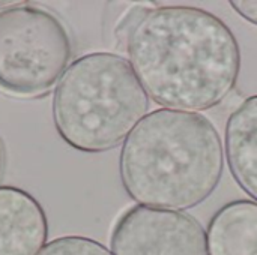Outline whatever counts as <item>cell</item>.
<instances>
[{
	"mask_svg": "<svg viewBox=\"0 0 257 255\" xmlns=\"http://www.w3.org/2000/svg\"><path fill=\"white\" fill-rule=\"evenodd\" d=\"M125 51L148 96L167 110L197 113L220 105L241 72L230 27L194 6L148 8Z\"/></svg>",
	"mask_w": 257,
	"mask_h": 255,
	"instance_id": "6da1fadb",
	"label": "cell"
},
{
	"mask_svg": "<svg viewBox=\"0 0 257 255\" xmlns=\"http://www.w3.org/2000/svg\"><path fill=\"white\" fill-rule=\"evenodd\" d=\"M224 171V146L203 114L158 108L122 144L120 182L137 204L184 212L205 203Z\"/></svg>",
	"mask_w": 257,
	"mask_h": 255,
	"instance_id": "7a4b0ae2",
	"label": "cell"
},
{
	"mask_svg": "<svg viewBox=\"0 0 257 255\" xmlns=\"http://www.w3.org/2000/svg\"><path fill=\"white\" fill-rule=\"evenodd\" d=\"M148 110L149 96L130 60L105 51L75 59L51 104L57 134L83 153H104L123 144Z\"/></svg>",
	"mask_w": 257,
	"mask_h": 255,
	"instance_id": "3957f363",
	"label": "cell"
},
{
	"mask_svg": "<svg viewBox=\"0 0 257 255\" xmlns=\"http://www.w3.org/2000/svg\"><path fill=\"white\" fill-rule=\"evenodd\" d=\"M71 56L68 30L51 11L23 2L0 11V92L5 95H48Z\"/></svg>",
	"mask_w": 257,
	"mask_h": 255,
	"instance_id": "277c9868",
	"label": "cell"
},
{
	"mask_svg": "<svg viewBox=\"0 0 257 255\" xmlns=\"http://www.w3.org/2000/svg\"><path fill=\"white\" fill-rule=\"evenodd\" d=\"M110 248L113 255H209L206 231L193 215L142 204L117 218Z\"/></svg>",
	"mask_w": 257,
	"mask_h": 255,
	"instance_id": "5b68a950",
	"label": "cell"
},
{
	"mask_svg": "<svg viewBox=\"0 0 257 255\" xmlns=\"http://www.w3.org/2000/svg\"><path fill=\"white\" fill-rule=\"evenodd\" d=\"M48 239L41 203L17 186H0V255H38Z\"/></svg>",
	"mask_w": 257,
	"mask_h": 255,
	"instance_id": "8992f818",
	"label": "cell"
},
{
	"mask_svg": "<svg viewBox=\"0 0 257 255\" xmlns=\"http://www.w3.org/2000/svg\"><path fill=\"white\" fill-rule=\"evenodd\" d=\"M224 156L236 185L257 203V95L245 98L230 113Z\"/></svg>",
	"mask_w": 257,
	"mask_h": 255,
	"instance_id": "52a82bcc",
	"label": "cell"
},
{
	"mask_svg": "<svg viewBox=\"0 0 257 255\" xmlns=\"http://www.w3.org/2000/svg\"><path fill=\"white\" fill-rule=\"evenodd\" d=\"M209 255H257V203L233 200L221 206L206 230Z\"/></svg>",
	"mask_w": 257,
	"mask_h": 255,
	"instance_id": "ba28073f",
	"label": "cell"
},
{
	"mask_svg": "<svg viewBox=\"0 0 257 255\" xmlns=\"http://www.w3.org/2000/svg\"><path fill=\"white\" fill-rule=\"evenodd\" d=\"M38 255H113L107 246L86 236H62L48 242Z\"/></svg>",
	"mask_w": 257,
	"mask_h": 255,
	"instance_id": "9c48e42d",
	"label": "cell"
},
{
	"mask_svg": "<svg viewBox=\"0 0 257 255\" xmlns=\"http://www.w3.org/2000/svg\"><path fill=\"white\" fill-rule=\"evenodd\" d=\"M148 8L145 6H133L123 17L122 20L119 21V24L116 26L114 29V36H116V41H117V47H120L122 50H125L126 47V41H128V36L133 30V27L137 24V21L142 18V15L146 12Z\"/></svg>",
	"mask_w": 257,
	"mask_h": 255,
	"instance_id": "30bf717a",
	"label": "cell"
},
{
	"mask_svg": "<svg viewBox=\"0 0 257 255\" xmlns=\"http://www.w3.org/2000/svg\"><path fill=\"white\" fill-rule=\"evenodd\" d=\"M229 5L247 23L257 26V0H230Z\"/></svg>",
	"mask_w": 257,
	"mask_h": 255,
	"instance_id": "8fae6325",
	"label": "cell"
},
{
	"mask_svg": "<svg viewBox=\"0 0 257 255\" xmlns=\"http://www.w3.org/2000/svg\"><path fill=\"white\" fill-rule=\"evenodd\" d=\"M3 164H5V150H3V146H2V141H0V174H2V170H3Z\"/></svg>",
	"mask_w": 257,
	"mask_h": 255,
	"instance_id": "7c38bea8",
	"label": "cell"
},
{
	"mask_svg": "<svg viewBox=\"0 0 257 255\" xmlns=\"http://www.w3.org/2000/svg\"><path fill=\"white\" fill-rule=\"evenodd\" d=\"M12 5H15V3H12V2H0V8H3V6H12Z\"/></svg>",
	"mask_w": 257,
	"mask_h": 255,
	"instance_id": "4fadbf2b",
	"label": "cell"
}]
</instances>
